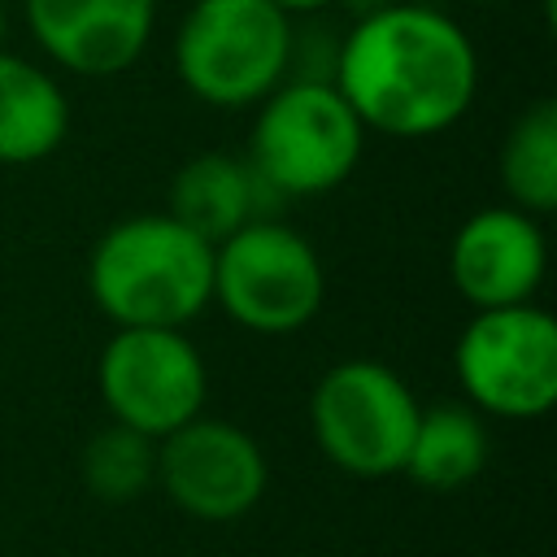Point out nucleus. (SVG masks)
<instances>
[{"instance_id": "obj_1", "label": "nucleus", "mask_w": 557, "mask_h": 557, "mask_svg": "<svg viewBox=\"0 0 557 557\" xmlns=\"http://www.w3.org/2000/svg\"><path fill=\"white\" fill-rule=\"evenodd\" d=\"M331 83L366 131L426 139L470 109L479 57L448 13L431 4H379L335 48Z\"/></svg>"}, {"instance_id": "obj_2", "label": "nucleus", "mask_w": 557, "mask_h": 557, "mask_svg": "<svg viewBox=\"0 0 557 557\" xmlns=\"http://www.w3.org/2000/svg\"><path fill=\"white\" fill-rule=\"evenodd\" d=\"M87 292L113 326H187L213 300V244L170 213L122 218L87 257Z\"/></svg>"}, {"instance_id": "obj_3", "label": "nucleus", "mask_w": 557, "mask_h": 557, "mask_svg": "<svg viewBox=\"0 0 557 557\" xmlns=\"http://www.w3.org/2000/svg\"><path fill=\"white\" fill-rule=\"evenodd\" d=\"M366 148V126L331 78H283L257 109L248 170L265 191L322 196L339 187Z\"/></svg>"}, {"instance_id": "obj_4", "label": "nucleus", "mask_w": 557, "mask_h": 557, "mask_svg": "<svg viewBox=\"0 0 557 557\" xmlns=\"http://www.w3.org/2000/svg\"><path fill=\"white\" fill-rule=\"evenodd\" d=\"M292 17L270 0H191L174 35V70L205 104H261L292 70Z\"/></svg>"}, {"instance_id": "obj_5", "label": "nucleus", "mask_w": 557, "mask_h": 557, "mask_svg": "<svg viewBox=\"0 0 557 557\" xmlns=\"http://www.w3.org/2000/svg\"><path fill=\"white\" fill-rule=\"evenodd\" d=\"M326 274L313 244L274 218H252L213 244V300L257 335H292L318 318Z\"/></svg>"}, {"instance_id": "obj_6", "label": "nucleus", "mask_w": 557, "mask_h": 557, "mask_svg": "<svg viewBox=\"0 0 557 557\" xmlns=\"http://www.w3.org/2000/svg\"><path fill=\"white\" fill-rule=\"evenodd\" d=\"M309 418L322 453L339 470L357 479H379L405 466L418 426V400L396 370L357 357L331 366L318 379Z\"/></svg>"}, {"instance_id": "obj_7", "label": "nucleus", "mask_w": 557, "mask_h": 557, "mask_svg": "<svg viewBox=\"0 0 557 557\" xmlns=\"http://www.w3.org/2000/svg\"><path fill=\"white\" fill-rule=\"evenodd\" d=\"M466 396L496 418H540L557 400V322L527 305L479 309L453 348Z\"/></svg>"}, {"instance_id": "obj_8", "label": "nucleus", "mask_w": 557, "mask_h": 557, "mask_svg": "<svg viewBox=\"0 0 557 557\" xmlns=\"http://www.w3.org/2000/svg\"><path fill=\"white\" fill-rule=\"evenodd\" d=\"M100 396L113 422L161 440L205 405L209 374L183 326H117L100 352Z\"/></svg>"}, {"instance_id": "obj_9", "label": "nucleus", "mask_w": 557, "mask_h": 557, "mask_svg": "<svg viewBox=\"0 0 557 557\" xmlns=\"http://www.w3.org/2000/svg\"><path fill=\"white\" fill-rule=\"evenodd\" d=\"M157 483L183 513L231 522L261 500L265 457L244 426L196 413L157 440Z\"/></svg>"}, {"instance_id": "obj_10", "label": "nucleus", "mask_w": 557, "mask_h": 557, "mask_svg": "<svg viewBox=\"0 0 557 557\" xmlns=\"http://www.w3.org/2000/svg\"><path fill=\"white\" fill-rule=\"evenodd\" d=\"M540 222L513 205L470 213L448 244V278L474 309L527 305L544 278Z\"/></svg>"}, {"instance_id": "obj_11", "label": "nucleus", "mask_w": 557, "mask_h": 557, "mask_svg": "<svg viewBox=\"0 0 557 557\" xmlns=\"http://www.w3.org/2000/svg\"><path fill=\"white\" fill-rule=\"evenodd\" d=\"M39 48L70 74H122L148 48L157 0H22Z\"/></svg>"}, {"instance_id": "obj_12", "label": "nucleus", "mask_w": 557, "mask_h": 557, "mask_svg": "<svg viewBox=\"0 0 557 557\" xmlns=\"http://www.w3.org/2000/svg\"><path fill=\"white\" fill-rule=\"evenodd\" d=\"M70 100L61 83L26 57L0 48V165H30L61 148Z\"/></svg>"}, {"instance_id": "obj_13", "label": "nucleus", "mask_w": 557, "mask_h": 557, "mask_svg": "<svg viewBox=\"0 0 557 557\" xmlns=\"http://www.w3.org/2000/svg\"><path fill=\"white\" fill-rule=\"evenodd\" d=\"M261 191L265 187L257 183L248 161L231 152H200L174 174L165 213L191 235H200L205 244H222L231 231L257 218Z\"/></svg>"}, {"instance_id": "obj_14", "label": "nucleus", "mask_w": 557, "mask_h": 557, "mask_svg": "<svg viewBox=\"0 0 557 557\" xmlns=\"http://www.w3.org/2000/svg\"><path fill=\"white\" fill-rule=\"evenodd\" d=\"M487 461V426L466 405L418 409V426L405 453V474L431 492L466 487Z\"/></svg>"}, {"instance_id": "obj_15", "label": "nucleus", "mask_w": 557, "mask_h": 557, "mask_svg": "<svg viewBox=\"0 0 557 557\" xmlns=\"http://www.w3.org/2000/svg\"><path fill=\"white\" fill-rule=\"evenodd\" d=\"M500 183L513 209L540 218L557 209V104H527L500 144Z\"/></svg>"}, {"instance_id": "obj_16", "label": "nucleus", "mask_w": 557, "mask_h": 557, "mask_svg": "<svg viewBox=\"0 0 557 557\" xmlns=\"http://www.w3.org/2000/svg\"><path fill=\"white\" fill-rule=\"evenodd\" d=\"M83 483L96 500H109V505L135 500L148 483H157V440L122 422L96 431L83 448Z\"/></svg>"}, {"instance_id": "obj_17", "label": "nucleus", "mask_w": 557, "mask_h": 557, "mask_svg": "<svg viewBox=\"0 0 557 557\" xmlns=\"http://www.w3.org/2000/svg\"><path fill=\"white\" fill-rule=\"evenodd\" d=\"M270 4L283 9V13L292 17V13H318V9H326L331 0H270Z\"/></svg>"}, {"instance_id": "obj_18", "label": "nucleus", "mask_w": 557, "mask_h": 557, "mask_svg": "<svg viewBox=\"0 0 557 557\" xmlns=\"http://www.w3.org/2000/svg\"><path fill=\"white\" fill-rule=\"evenodd\" d=\"M4 26H9V22H4V4H0V48H4Z\"/></svg>"}, {"instance_id": "obj_19", "label": "nucleus", "mask_w": 557, "mask_h": 557, "mask_svg": "<svg viewBox=\"0 0 557 557\" xmlns=\"http://www.w3.org/2000/svg\"><path fill=\"white\" fill-rule=\"evenodd\" d=\"M470 4H496V0H470Z\"/></svg>"}]
</instances>
